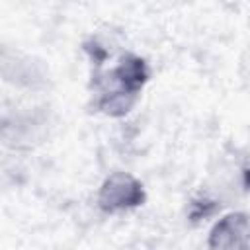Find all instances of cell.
I'll use <instances>...</instances> for the list:
<instances>
[{"instance_id":"cell-1","label":"cell","mask_w":250,"mask_h":250,"mask_svg":"<svg viewBox=\"0 0 250 250\" xmlns=\"http://www.w3.org/2000/svg\"><path fill=\"white\" fill-rule=\"evenodd\" d=\"M148 78L150 70L146 61L139 55L125 53L111 70L94 76V90L98 94L94 107L109 117L127 115Z\"/></svg>"},{"instance_id":"cell-2","label":"cell","mask_w":250,"mask_h":250,"mask_svg":"<svg viewBox=\"0 0 250 250\" xmlns=\"http://www.w3.org/2000/svg\"><path fill=\"white\" fill-rule=\"evenodd\" d=\"M145 201H146L145 186L129 172L109 174L102 182L98 191V207L109 215L141 207L145 205Z\"/></svg>"},{"instance_id":"cell-3","label":"cell","mask_w":250,"mask_h":250,"mask_svg":"<svg viewBox=\"0 0 250 250\" xmlns=\"http://www.w3.org/2000/svg\"><path fill=\"white\" fill-rule=\"evenodd\" d=\"M209 250H250V217L232 211L221 217L207 238Z\"/></svg>"}]
</instances>
